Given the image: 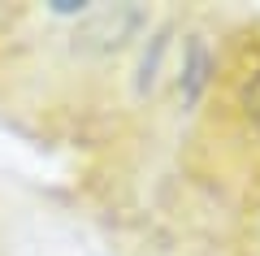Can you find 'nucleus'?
I'll return each mask as SVG.
<instances>
[{"label":"nucleus","instance_id":"nucleus-1","mask_svg":"<svg viewBox=\"0 0 260 256\" xmlns=\"http://www.w3.org/2000/svg\"><path fill=\"white\" fill-rule=\"evenodd\" d=\"M208 74H213V56H208V48L195 39L191 52H186V61H182V74H178V87H182L186 100H195V96L208 87Z\"/></svg>","mask_w":260,"mask_h":256},{"label":"nucleus","instance_id":"nucleus-2","mask_svg":"<svg viewBox=\"0 0 260 256\" xmlns=\"http://www.w3.org/2000/svg\"><path fill=\"white\" fill-rule=\"evenodd\" d=\"M239 100H243V109H247L251 126L260 130V61L251 65L247 74H243V82H239Z\"/></svg>","mask_w":260,"mask_h":256}]
</instances>
